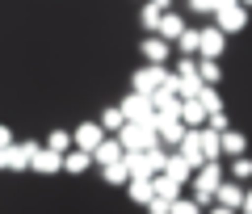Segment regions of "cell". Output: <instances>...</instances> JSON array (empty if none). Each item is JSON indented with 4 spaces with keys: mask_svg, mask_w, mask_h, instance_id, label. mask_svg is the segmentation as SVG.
I'll use <instances>...</instances> for the list:
<instances>
[{
    "mask_svg": "<svg viewBox=\"0 0 252 214\" xmlns=\"http://www.w3.org/2000/svg\"><path fill=\"white\" fill-rule=\"evenodd\" d=\"M198 101H202V109H206V118H215V114H223V97H219V89H202L198 92Z\"/></svg>",
    "mask_w": 252,
    "mask_h": 214,
    "instance_id": "25",
    "label": "cell"
},
{
    "mask_svg": "<svg viewBox=\"0 0 252 214\" xmlns=\"http://www.w3.org/2000/svg\"><path fill=\"white\" fill-rule=\"evenodd\" d=\"M152 105H156V114H164V118H181V97L168 89V84L152 92Z\"/></svg>",
    "mask_w": 252,
    "mask_h": 214,
    "instance_id": "12",
    "label": "cell"
},
{
    "mask_svg": "<svg viewBox=\"0 0 252 214\" xmlns=\"http://www.w3.org/2000/svg\"><path fill=\"white\" fill-rule=\"evenodd\" d=\"M168 80H172V71L164 67V63H143V67L130 76V92H143V97H152V92L164 89Z\"/></svg>",
    "mask_w": 252,
    "mask_h": 214,
    "instance_id": "3",
    "label": "cell"
},
{
    "mask_svg": "<svg viewBox=\"0 0 252 214\" xmlns=\"http://www.w3.org/2000/svg\"><path fill=\"white\" fill-rule=\"evenodd\" d=\"M156 130H160V143H164V147H181V139H185V134H189V126L185 122H181V118H156Z\"/></svg>",
    "mask_w": 252,
    "mask_h": 214,
    "instance_id": "7",
    "label": "cell"
},
{
    "mask_svg": "<svg viewBox=\"0 0 252 214\" xmlns=\"http://www.w3.org/2000/svg\"><path fill=\"white\" fill-rule=\"evenodd\" d=\"M244 193H248L244 185H235V181H223V185H219V193H215V202H219V206H227V210H240V206H244Z\"/></svg>",
    "mask_w": 252,
    "mask_h": 214,
    "instance_id": "16",
    "label": "cell"
},
{
    "mask_svg": "<svg viewBox=\"0 0 252 214\" xmlns=\"http://www.w3.org/2000/svg\"><path fill=\"white\" fill-rule=\"evenodd\" d=\"M181 122H185L189 130H202V126L210 122V118H206V109H202V101H198V97H193V101H181Z\"/></svg>",
    "mask_w": 252,
    "mask_h": 214,
    "instance_id": "17",
    "label": "cell"
},
{
    "mask_svg": "<svg viewBox=\"0 0 252 214\" xmlns=\"http://www.w3.org/2000/svg\"><path fill=\"white\" fill-rule=\"evenodd\" d=\"M147 214H172V202H164V197H152V202H147Z\"/></svg>",
    "mask_w": 252,
    "mask_h": 214,
    "instance_id": "36",
    "label": "cell"
},
{
    "mask_svg": "<svg viewBox=\"0 0 252 214\" xmlns=\"http://www.w3.org/2000/svg\"><path fill=\"white\" fill-rule=\"evenodd\" d=\"M164 13H172V0H147L143 9H139V17H143V30H147V34H160Z\"/></svg>",
    "mask_w": 252,
    "mask_h": 214,
    "instance_id": "8",
    "label": "cell"
},
{
    "mask_svg": "<svg viewBox=\"0 0 252 214\" xmlns=\"http://www.w3.org/2000/svg\"><path fill=\"white\" fill-rule=\"evenodd\" d=\"M118 160H126V147H122V139H105L97 147V152H93V164H97V168H109V164H118Z\"/></svg>",
    "mask_w": 252,
    "mask_h": 214,
    "instance_id": "10",
    "label": "cell"
},
{
    "mask_svg": "<svg viewBox=\"0 0 252 214\" xmlns=\"http://www.w3.org/2000/svg\"><path fill=\"white\" fill-rule=\"evenodd\" d=\"M156 181V177H152ZM152 181H130V185H126V193H130V202H139V206H147L156 197V185Z\"/></svg>",
    "mask_w": 252,
    "mask_h": 214,
    "instance_id": "23",
    "label": "cell"
},
{
    "mask_svg": "<svg viewBox=\"0 0 252 214\" xmlns=\"http://www.w3.org/2000/svg\"><path fill=\"white\" fill-rule=\"evenodd\" d=\"M152 185H156V197H164V202H177V197H181V181L168 177V172H160Z\"/></svg>",
    "mask_w": 252,
    "mask_h": 214,
    "instance_id": "20",
    "label": "cell"
},
{
    "mask_svg": "<svg viewBox=\"0 0 252 214\" xmlns=\"http://www.w3.org/2000/svg\"><path fill=\"white\" fill-rule=\"evenodd\" d=\"M177 51L193 59V51H202V30H185V34H181V42H177Z\"/></svg>",
    "mask_w": 252,
    "mask_h": 214,
    "instance_id": "29",
    "label": "cell"
},
{
    "mask_svg": "<svg viewBox=\"0 0 252 214\" xmlns=\"http://www.w3.org/2000/svg\"><path fill=\"white\" fill-rule=\"evenodd\" d=\"M30 168L42 172V177H55V172H63V155L51 152V147H38V155H34V164H30Z\"/></svg>",
    "mask_w": 252,
    "mask_h": 214,
    "instance_id": "13",
    "label": "cell"
},
{
    "mask_svg": "<svg viewBox=\"0 0 252 214\" xmlns=\"http://www.w3.org/2000/svg\"><path fill=\"white\" fill-rule=\"evenodd\" d=\"M0 168H9V147H4V152H0Z\"/></svg>",
    "mask_w": 252,
    "mask_h": 214,
    "instance_id": "42",
    "label": "cell"
},
{
    "mask_svg": "<svg viewBox=\"0 0 252 214\" xmlns=\"http://www.w3.org/2000/svg\"><path fill=\"white\" fill-rule=\"evenodd\" d=\"M206 214H240V210H227V206H215V210H206Z\"/></svg>",
    "mask_w": 252,
    "mask_h": 214,
    "instance_id": "41",
    "label": "cell"
},
{
    "mask_svg": "<svg viewBox=\"0 0 252 214\" xmlns=\"http://www.w3.org/2000/svg\"><path fill=\"white\" fill-rule=\"evenodd\" d=\"M185 30H189V26L181 21V13H164V21H160V38H164V42H172V46H177Z\"/></svg>",
    "mask_w": 252,
    "mask_h": 214,
    "instance_id": "18",
    "label": "cell"
},
{
    "mask_svg": "<svg viewBox=\"0 0 252 214\" xmlns=\"http://www.w3.org/2000/svg\"><path fill=\"white\" fill-rule=\"evenodd\" d=\"M206 126H210V130H219V134H227V130H231V126H227V114H215Z\"/></svg>",
    "mask_w": 252,
    "mask_h": 214,
    "instance_id": "37",
    "label": "cell"
},
{
    "mask_svg": "<svg viewBox=\"0 0 252 214\" xmlns=\"http://www.w3.org/2000/svg\"><path fill=\"white\" fill-rule=\"evenodd\" d=\"M202 152H206V160H219V155H223V134L210 130V126H202Z\"/></svg>",
    "mask_w": 252,
    "mask_h": 214,
    "instance_id": "22",
    "label": "cell"
},
{
    "mask_svg": "<svg viewBox=\"0 0 252 214\" xmlns=\"http://www.w3.org/2000/svg\"><path fill=\"white\" fill-rule=\"evenodd\" d=\"M168 160H172V155L164 152V143H160V147H152V152H147V164H152V172H156V177H160V172L168 168Z\"/></svg>",
    "mask_w": 252,
    "mask_h": 214,
    "instance_id": "32",
    "label": "cell"
},
{
    "mask_svg": "<svg viewBox=\"0 0 252 214\" xmlns=\"http://www.w3.org/2000/svg\"><path fill=\"white\" fill-rule=\"evenodd\" d=\"M231 4H240V0H215V13H223V9H231Z\"/></svg>",
    "mask_w": 252,
    "mask_h": 214,
    "instance_id": "40",
    "label": "cell"
},
{
    "mask_svg": "<svg viewBox=\"0 0 252 214\" xmlns=\"http://www.w3.org/2000/svg\"><path fill=\"white\" fill-rule=\"evenodd\" d=\"M240 4H244V9H252V0H240Z\"/></svg>",
    "mask_w": 252,
    "mask_h": 214,
    "instance_id": "43",
    "label": "cell"
},
{
    "mask_svg": "<svg viewBox=\"0 0 252 214\" xmlns=\"http://www.w3.org/2000/svg\"><path fill=\"white\" fill-rule=\"evenodd\" d=\"M101 177L109 181V185H130V168H126V160L109 164V168H101Z\"/></svg>",
    "mask_w": 252,
    "mask_h": 214,
    "instance_id": "27",
    "label": "cell"
},
{
    "mask_svg": "<svg viewBox=\"0 0 252 214\" xmlns=\"http://www.w3.org/2000/svg\"><path fill=\"white\" fill-rule=\"evenodd\" d=\"M89 164H93V155H89V152H80V147H72V152L63 155V172H72V177H80Z\"/></svg>",
    "mask_w": 252,
    "mask_h": 214,
    "instance_id": "21",
    "label": "cell"
},
{
    "mask_svg": "<svg viewBox=\"0 0 252 214\" xmlns=\"http://www.w3.org/2000/svg\"><path fill=\"white\" fill-rule=\"evenodd\" d=\"M118 139H122V147H126L130 155L160 147V130H156V126H143V122H126L122 130H118Z\"/></svg>",
    "mask_w": 252,
    "mask_h": 214,
    "instance_id": "2",
    "label": "cell"
},
{
    "mask_svg": "<svg viewBox=\"0 0 252 214\" xmlns=\"http://www.w3.org/2000/svg\"><path fill=\"white\" fill-rule=\"evenodd\" d=\"M231 177L235 181H252V160H248V155H240V160L231 164Z\"/></svg>",
    "mask_w": 252,
    "mask_h": 214,
    "instance_id": "33",
    "label": "cell"
},
{
    "mask_svg": "<svg viewBox=\"0 0 252 214\" xmlns=\"http://www.w3.org/2000/svg\"><path fill=\"white\" fill-rule=\"evenodd\" d=\"M46 147H51V152H59V155H67V152L76 147V143H72V130H51Z\"/></svg>",
    "mask_w": 252,
    "mask_h": 214,
    "instance_id": "28",
    "label": "cell"
},
{
    "mask_svg": "<svg viewBox=\"0 0 252 214\" xmlns=\"http://www.w3.org/2000/svg\"><path fill=\"white\" fill-rule=\"evenodd\" d=\"M215 26L223 30V34H240V30L248 26V9H244V4H231V9L215 13Z\"/></svg>",
    "mask_w": 252,
    "mask_h": 214,
    "instance_id": "9",
    "label": "cell"
},
{
    "mask_svg": "<svg viewBox=\"0 0 252 214\" xmlns=\"http://www.w3.org/2000/svg\"><path fill=\"white\" fill-rule=\"evenodd\" d=\"M223 155H235V160H240V155H248V143H244L240 130H227V134H223Z\"/></svg>",
    "mask_w": 252,
    "mask_h": 214,
    "instance_id": "24",
    "label": "cell"
},
{
    "mask_svg": "<svg viewBox=\"0 0 252 214\" xmlns=\"http://www.w3.org/2000/svg\"><path fill=\"white\" fill-rule=\"evenodd\" d=\"M223 46H227V34H223L219 26H206V30H202V51H198L202 59H219Z\"/></svg>",
    "mask_w": 252,
    "mask_h": 214,
    "instance_id": "11",
    "label": "cell"
},
{
    "mask_svg": "<svg viewBox=\"0 0 252 214\" xmlns=\"http://www.w3.org/2000/svg\"><path fill=\"white\" fill-rule=\"evenodd\" d=\"M34 155H38V143H13V147H9V168H13V172L30 168Z\"/></svg>",
    "mask_w": 252,
    "mask_h": 214,
    "instance_id": "15",
    "label": "cell"
},
{
    "mask_svg": "<svg viewBox=\"0 0 252 214\" xmlns=\"http://www.w3.org/2000/svg\"><path fill=\"white\" fill-rule=\"evenodd\" d=\"M172 214H202V206L193 202V197H177V202H172Z\"/></svg>",
    "mask_w": 252,
    "mask_h": 214,
    "instance_id": "34",
    "label": "cell"
},
{
    "mask_svg": "<svg viewBox=\"0 0 252 214\" xmlns=\"http://www.w3.org/2000/svg\"><path fill=\"white\" fill-rule=\"evenodd\" d=\"M164 172H168V177H177L181 185H185V181H193V168H189V164L181 160V155H172V160H168V168H164Z\"/></svg>",
    "mask_w": 252,
    "mask_h": 214,
    "instance_id": "31",
    "label": "cell"
},
{
    "mask_svg": "<svg viewBox=\"0 0 252 214\" xmlns=\"http://www.w3.org/2000/svg\"><path fill=\"white\" fill-rule=\"evenodd\" d=\"M177 155H181V160H185L193 172H198L202 164H210V160H206V152H202V130H189L185 139H181V152H177Z\"/></svg>",
    "mask_w": 252,
    "mask_h": 214,
    "instance_id": "6",
    "label": "cell"
},
{
    "mask_svg": "<svg viewBox=\"0 0 252 214\" xmlns=\"http://www.w3.org/2000/svg\"><path fill=\"white\" fill-rule=\"evenodd\" d=\"M4 147H13V130L9 126H0V152H4Z\"/></svg>",
    "mask_w": 252,
    "mask_h": 214,
    "instance_id": "38",
    "label": "cell"
},
{
    "mask_svg": "<svg viewBox=\"0 0 252 214\" xmlns=\"http://www.w3.org/2000/svg\"><path fill=\"white\" fill-rule=\"evenodd\" d=\"M126 168H130V181H152L156 172H152V164H147V152H126Z\"/></svg>",
    "mask_w": 252,
    "mask_h": 214,
    "instance_id": "19",
    "label": "cell"
},
{
    "mask_svg": "<svg viewBox=\"0 0 252 214\" xmlns=\"http://www.w3.org/2000/svg\"><path fill=\"white\" fill-rule=\"evenodd\" d=\"M198 76H202V84H210V89H215V84L223 80V71H219V59H202V63H198Z\"/></svg>",
    "mask_w": 252,
    "mask_h": 214,
    "instance_id": "30",
    "label": "cell"
},
{
    "mask_svg": "<svg viewBox=\"0 0 252 214\" xmlns=\"http://www.w3.org/2000/svg\"><path fill=\"white\" fill-rule=\"evenodd\" d=\"M219 185H223V164H219V160L202 164V168L193 172V202L210 206V202H215V193H219Z\"/></svg>",
    "mask_w": 252,
    "mask_h": 214,
    "instance_id": "1",
    "label": "cell"
},
{
    "mask_svg": "<svg viewBox=\"0 0 252 214\" xmlns=\"http://www.w3.org/2000/svg\"><path fill=\"white\" fill-rule=\"evenodd\" d=\"M101 126H105V134H118L126 126V114H122V105H109L105 114H101Z\"/></svg>",
    "mask_w": 252,
    "mask_h": 214,
    "instance_id": "26",
    "label": "cell"
},
{
    "mask_svg": "<svg viewBox=\"0 0 252 214\" xmlns=\"http://www.w3.org/2000/svg\"><path fill=\"white\" fill-rule=\"evenodd\" d=\"M122 114H126V122H143V126H156V105H152V97H143V92H126L122 97Z\"/></svg>",
    "mask_w": 252,
    "mask_h": 214,
    "instance_id": "4",
    "label": "cell"
},
{
    "mask_svg": "<svg viewBox=\"0 0 252 214\" xmlns=\"http://www.w3.org/2000/svg\"><path fill=\"white\" fill-rule=\"evenodd\" d=\"M240 214H252V189L244 193V206H240Z\"/></svg>",
    "mask_w": 252,
    "mask_h": 214,
    "instance_id": "39",
    "label": "cell"
},
{
    "mask_svg": "<svg viewBox=\"0 0 252 214\" xmlns=\"http://www.w3.org/2000/svg\"><path fill=\"white\" fill-rule=\"evenodd\" d=\"M105 139H109V134H105V126H101V122H80V126L72 130V143L80 147V152H89V155L97 152Z\"/></svg>",
    "mask_w": 252,
    "mask_h": 214,
    "instance_id": "5",
    "label": "cell"
},
{
    "mask_svg": "<svg viewBox=\"0 0 252 214\" xmlns=\"http://www.w3.org/2000/svg\"><path fill=\"white\" fill-rule=\"evenodd\" d=\"M139 51H143V59H147V63H168V51H172V42H164L160 34H147Z\"/></svg>",
    "mask_w": 252,
    "mask_h": 214,
    "instance_id": "14",
    "label": "cell"
},
{
    "mask_svg": "<svg viewBox=\"0 0 252 214\" xmlns=\"http://www.w3.org/2000/svg\"><path fill=\"white\" fill-rule=\"evenodd\" d=\"M189 13H202V17H215V0H185Z\"/></svg>",
    "mask_w": 252,
    "mask_h": 214,
    "instance_id": "35",
    "label": "cell"
}]
</instances>
